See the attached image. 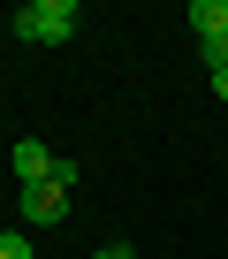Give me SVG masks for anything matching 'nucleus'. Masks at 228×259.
Returning a JSON list of instances; mask_svg holds the SVG:
<instances>
[{"label": "nucleus", "mask_w": 228, "mask_h": 259, "mask_svg": "<svg viewBox=\"0 0 228 259\" xmlns=\"http://www.w3.org/2000/svg\"><path fill=\"white\" fill-rule=\"evenodd\" d=\"M76 23H84L76 0H23V8H16V38L23 46H61Z\"/></svg>", "instance_id": "1"}, {"label": "nucleus", "mask_w": 228, "mask_h": 259, "mask_svg": "<svg viewBox=\"0 0 228 259\" xmlns=\"http://www.w3.org/2000/svg\"><path fill=\"white\" fill-rule=\"evenodd\" d=\"M190 31H198L205 69L220 76V69H228V0H190Z\"/></svg>", "instance_id": "2"}, {"label": "nucleus", "mask_w": 228, "mask_h": 259, "mask_svg": "<svg viewBox=\"0 0 228 259\" xmlns=\"http://www.w3.org/2000/svg\"><path fill=\"white\" fill-rule=\"evenodd\" d=\"M8 160H16V183H23V191H31V183H53V168H61V153H53V145H38V138H23Z\"/></svg>", "instance_id": "3"}, {"label": "nucleus", "mask_w": 228, "mask_h": 259, "mask_svg": "<svg viewBox=\"0 0 228 259\" xmlns=\"http://www.w3.org/2000/svg\"><path fill=\"white\" fill-rule=\"evenodd\" d=\"M61 213H69V183H31L23 191V221L31 229H53Z\"/></svg>", "instance_id": "4"}, {"label": "nucleus", "mask_w": 228, "mask_h": 259, "mask_svg": "<svg viewBox=\"0 0 228 259\" xmlns=\"http://www.w3.org/2000/svg\"><path fill=\"white\" fill-rule=\"evenodd\" d=\"M0 259H31V236L23 229H0Z\"/></svg>", "instance_id": "5"}, {"label": "nucleus", "mask_w": 228, "mask_h": 259, "mask_svg": "<svg viewBox=\"0 0 228 259\" xmlns=\"http://www.w3.org/2000/svg\"><path fill=\"white\" fill-rule=\"evenodd\" d=\"M91 259H130V244H106V251H91Z\"/></svg>", "instance_id": "6"}, {"label": "nucleus", "mask_w": 228, "mask_h": 259, "mask_svg": "<svg viewBox=\"0 0 228 259\" xmlns=\"http://www.w3.org/2000/svg\"><path fill=\"white\" fill-rule=\"evenodd\" d=\"M213 92H220V99H228V69H220V76H213Z\"/></svg>", "instance_id": "7"}, {"label": "nucleus", "mask_w": 228, "mask_h": 259, "mask_svg": "<svg viewBox=\"0 0 228 259\" xmlns=\"http://www.w3.org/2000/svg\"><path fill=\"white\" fill-rule=\"evenodd\" d=\"M130 259H137V251H130Z\"/></svg>", "instance_id": "8"}]
</instances>
